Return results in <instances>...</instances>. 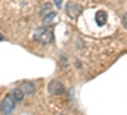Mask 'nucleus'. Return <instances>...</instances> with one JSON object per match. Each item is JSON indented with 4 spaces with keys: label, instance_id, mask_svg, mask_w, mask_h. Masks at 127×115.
Segmentation results:
<instances>
[{
    "label": "nucleus",
    "instance_id": "nucleus-2",
    "mask_svg": "<svg viewBox=\"0 0 127 115\" xmlns=\"http://www.w3.org/2000/svg\"><path fill=\"white\" fill-rule=\"evenodd\" d=\"M15 105H17V101L12 97V95H8L5 96V99H3L1 104H0V110H1L3 114L8 115L15 109Z\"/></svg>",
    "mask_w": 127,
    "mask_h": 115
},
{
    "label": "nucleus",
    "instance_id": "nucleus-10",
    "mask_svg": "<svg viewBox=\"0 0 127 115\" xmlns=\"http://www.w3.org/2000/svg\"><path fill=\"white\" fill-rule=\"evenodd\" d=\"M61 1H62V0H55V3L57 4V6H60V5H61Z\"/></svg>",
    "mask_w": 127,
    "mask_h": 115
},
{
    "label": "nucleus",
    "instance_id": "nucleus-8",
    "mask_svg": "<svg viewBox=\"0 0 127 115\" xmlns=\"http://www.w3.org/2000/svg\"><path fill=\"white\" fill-rule=\"evenodd\" d=\"M55 17H56L55 13H50V14L43 19L45 24H46V26H52V24H54V19H55Z\"/></svg>",
    "mask_w": 127,
    "mask_h": 115
},
{
    "label": "nucleus",
    "instance_id": "nucleus-4",
    "mask_svg": "<svg viewBox=\"0 0 127 115\" xmlns=\"http://www.w3.org/2000/svg\"><path fill=\"white\" fill-rule=\"evenodd\" d=\"M64 91H65V87H64V85L61 82H59V81H51L50 82L48 92L51 93V95L59 96V95H61V93H64Z\"/></svg>",
    "mask_w": 127,
    "mask_h": 115
},
{
    "label": "nucleus",
    "instance_id": "nucleus-3",
    "mask_svg": "<svg viewBox=\"0 0 127 115\" xmlns=\"http://www.w3.org/2000/svg\"><path fill=\"white\" fill-rule=\"evenodd\" d=\"M81 12H83L81 5L75 4V3H71V1L66 4V13H67V15H69L70 18L76 19V18L81 14Z\"/></svg>",
    "mask_w": 127,
    "mask_h": 115
},
{
    "label": "nucleus",
    "instance_id": "nucleus-7",
    "mask_svg": "<svg viewBox=\"0 0 127 115\" xmlns=\"http://www.w3.org/2000/svg\"><path fill=\"white\" fill-rule=\"evenodd\" d=\"M10 95H12V97H13L17 102H18V101H22V100L24 99V93L22 92V90H20V88H14Z\"/></svg>",
    "mask_w": 127,
    "mask_h": 115
},
{
    "label": "nucleus",
    "instance_id": "nucleus-5",
    "mask_svg": "<svg viewBox=\"0 0 127 115\" xmlns=\"http://www.w3.org/2000/svg\"><path fill=\"white\" fill-rule=\"evenodd\" d=\"M19 88L22 90L24 96L32 95V93H34V91H36V86H34V83H32V82H23Z\"/></svg>",
    "mask_w": 127,
    "mask_h": 115
},
{
    "label": "nucleus",
    "instance_id": "nucleus-1",
    "mask_svg": "<svg viewBox=\"0 0 127 115\" xmlns=\"http://www.w3.org/2000/svg\"><path fill=\"white\" fill-rule=\"evenodd\" d=\"M34 40L42 45H47V44H51L52 41H54V33H52L51 29L39 28L34 33Z\"/></svg>",
    "mask_w": 127,
    "mask_h": 115
},
{
    "label": "nucleus",
    "instance_id": "nucleus-9",
    "mask_svg": "<svg viewBox=\"0 0 127 115\" xmlns=\"http://www.w3.org/2000/svg\"><path fill=\"white\" fill-rule=\"evenodd\" d=\"M122 23H123V26H125V28H127V13L123 15V18H122Z\"/></svg>",
    "mask_w": 127,
    "mask_h": 115
},
{
    "label": "nucleus",
    "instance_id": "nucleus-11",
    "mask_svg": "<svg viewBox=\"0 0 127 115\" xmlns=\"http://www.w3.org/2000/svg\"><path fill=\"white\" fill-rule=\"evenodd\" d=\"M1 40H3V35H1V33H0V41H1Z\"/></svg>",
    "mask_w": 127,
    "mask_h": 115
},
{
    "label": "nucleus",
    "instance_id": "nucleus-6",
    "mask_svg": "<svg viewBox=\"0 0 127 115\" xmlns=\"http://www.w3.org/2000/svg\"><path fill=\"white\" fill-rule=\"evenodd\" d=\"M107 19H108V15L104 10H99V12H97V14H95V22H97V24L100 26V27L107 23Z\"/></svg>",
    "mask_w": 127,
    "mask_h": 115
}]
</instances>
